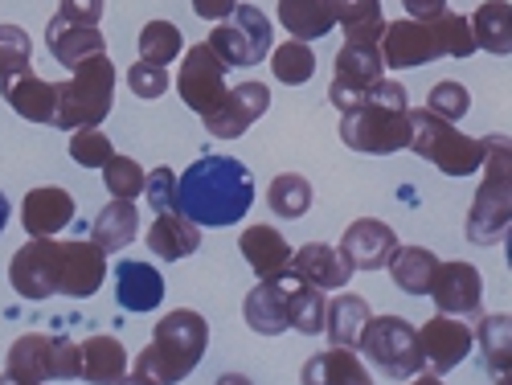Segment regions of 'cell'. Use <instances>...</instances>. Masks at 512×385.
Masks as SVG:
<instances>
[{"mask_svg": "<svg viewBox=\"0 0 512 385\" xmlns=\"http://www.w3.org/2000/svg\"><path fill=\"white\" fill-rule=\"evenodd\" d=\"M107 279V250H99L95 242H62L58 254V295L66 299H91Z\"/></svg>", "mask_w": 512, "mask_h": 385, "instance_id": "9a60e30c", "label": "cell"}, {"mask_svg": "<svg viewBox=\"0 0 512 385\" xmlns=\"http://www.w3.org/2000/svg\"><path fill=\"white\" fill-rule=\"evenodd\" d=\"M254 205V177L234 156H201L177 177V213L193 226H238Z\"/></svg>", "mask_w": 512, "mask_h": 385, "instance_id": "6da1fadb", "label": "cell"}, {"mask_svg": "<svg viewBox=\"0 0 512 385\" xmlns=\"http://www.w3.org/2000/svg\"><path fill=\"white\" fill-rule=\"evenodd\" d=\"M476 41L463 13L443 9L439 17H402L386 21L381 33V62L386 70H418L435 58H472Z\"/></svg>", "mask_w": 512, "mask_h": 385, "instance_id": "7a4b0ae2", "label": "cell"}, {"mask_svg": "<svg viewBox=\"0 0 512 385\" xmlns=\"http://www.w3.org/2000/svg\"><path fill=\"white\" fill-rule=\"evenodd\" d=\"M58 238H29L9 263V283L25 299H50L58 295Z\"/></svg>", "mask_w": 512, "mask_h": 385, "instance_id": "4fadbf2b", "label": "cell"}, {"mask_svg": "<svg viewBox=\"0 0 512 385\" xmlns=\"http://www.w3.org/2000/svg\"><path fill=\"white\" fill-rule=\"evenodd\" d=\"M406 385H443V377H435V373H426V369H422V373H414Z\"/></svg>", "mask_w": 512, "mask_h": 385, "instance_id": "681fc988", "label": "cell"}, {"mask_svg": "<svg viewBox=\"0 0 512 385\" xmlns=\"http://www.w3.org/2000/svg\"><path fill=\"white\" fill-rule=\"evenodd\" d=\"M476 345V332L472 324H463L459 316H431L422 328H418V349H422V369L435 373V377H447L467 353Z\"/></svg>", "mask_w": 512, "mask_h": 385, "instance_id": "7c38bea8", "label": "cell"}, {"mask_svg": "<svg viewBox=\"0 0 512 385\" xmlns=\"http://www.w3.org/2000/svg\"><path fill=\"white\" fill-rule=\"evenodd\" d=\"M279 25L295 41H316L332 33V9L328 0H279Z\"/></svg>", "mask_w": 512, "mask_h": 385, "instance_id": "836d02e7", "label": "cell"}, {"mask_svg": "<svg viewBox=\"0 0 512 385\" xmlns=\"http://www.w3.org/2000/svg\"><path fill=\"white\" fill-rule=\"evenodd\" d=\"M103 9H107L103 0H58V17L78 21V25H99Z\"/></svg>", "mask_w": 512, "mask_h": 385, "instance_id": "bcb514c9", "label": "cell"}, {"mask_svg": "<svg viewBox=\"0 0 512 385\" xmlns=\"http://www.w3.org/2000/svg\"><path fill=\"white\" fill-rule=\"evenodd\" d=\"M361 361H373V369L390 381H410L422 373V349H418V328L402 316H369L361 340H357Z\"/></svg>", "mask_w": 512, "mask_h": 385, "instance_id": "ba28073f", "label": "cell"}, {"mask_svg": "<svg viewBox=\"0 0 512 385\" xmlns=\"http://www.w3.org/2000/svg\"><path fill=\"white\" fill-rule=\"evenodd\" d=\"M127 349L119 336H87L78 345V377L91 381V385H115L127 373Z\"/></svg>", "mask_w": 512, "mask_h": 385, "instance_id": "d4e9b609", "label": "cell"}, {"mask_svg": "<svg viewBox=\"0 0 512 385\" xmlns=\"http://www.w3.org/2000/svg\"><path fill=\"white\" fill-rule=\"evenodd\" d=\"M291 275L304 279V283H312V287H320V291H345L357 271H353V263H349L336 246H328V242H308V246H300V250H291Z\"/></svg>", "mask_w": 512, "mask_h": 385, "instance_id": "ac0fdd59", "label": "cell"}, {"mask_svg": "<svg viewBox=\"0 0 512 385\" xmlns=\"http://www.w3.org/2000/svg\"><path fill=\"white\" fill-rule=\"evenodd\" d=\"M324 308H328V299L320 287L287 275V328L291 332H304V336L324 332Z\"/></svg>", "mask_w": 512, "mask_h": 385, "instance_id": "d6a6232c", "label": "cell"}, {"mask_svg": "<svg viewBox=\"0 0 512 385\" xmlns=\"http://www.w3.org/2000/svg\"><path fill=\"white\" fill-rule=\"evenodd\" d=\"M336 82H377L386 78V62H381V46H340L336 54Z\"/></svg>", "mask_w": 512, "mask_h": 385, "instance_id": "74e56055", "label": "cell"}, {"mask_svg": "<svg viewBox=\"0 0 512 385\" xmlns=\"http://www.w3.org/2000/svg\"><path fill=\"white\" fill-rule=\"evenodd\" d=\"M369 304H365V295H336L328 299V308H324V332L336 349H357V340L369 324Z\"/></svg>", "mask_w": 512, "mask_h": 385, "instance_id": "f1b7e54d", "label": "cell"}, {"mask_svg": "<svg viewBox=\"0 0 512 385\" xmlns=\"http://www.w3.org/2000/svg\"><path fill=\"white\" fill-rule=\"evenodd\" d=\"M394 250H398V234L377 218H357L340 238V254L353 263V271H386Z\"/></svg>", "mask_w": 512, "mask_h": 385, "instance_id": "e0dca14e", "label": "cell"}, {"mask_svg": "<svg viewBox=\"0 0 512 385\" xmlns=\"http://www.w3.org/2000/svg\"><path fill=\"white\" fill-rule=\"evenodd\" d=\"M406 119H410L406 148L418 152L426 164H435L439 173H447V177H472V173H480V164H484V140L463 136L455 123L431 115L426 107H410Z\"/></svg>", "mask_w": 512, "mask_h": 385, "instance_id": "8992f818", "label": "cell"}, {"mask_svg": "<svg viewBox=\"0 0 512 385\" xmlns=\"http://www.w3.org/2000/svg\"><path fill=\"white\" fill-rule=\"evenodd\" d=\"M156 213H168L177 209V173L173 168H152V173H144V193H140Z\"/></svg>", "mask_w": 512, "mask_h": 385, "instance_id": "ee69618b", "label": "cell"}, {"mask_svg": "<svg viewBox=\"0 0 512 385\" xmlns=\"http://www.w3.org/2000/svg\"><path fill=\"white\" fill-rule=\"evenodd\" d=\"M218 385H254L250 377H242V373H222L218 377Z\"/></svg>", "mask_w": 512, "mask_h": 385, "instance_id": "f907efd6", "label": "cell"}, {"mask_svg": "<svg viewBox=\"0 0 512 385\" xmlns=\"http://www.w3.org/2000/svg\"><path fill=\"white\" fill-rule=\"evenodd\" d=\"M5 226H9V197L0 193V234H5Z\"/></svg>", "mask_w": 512, "mask_h": 385, "instance_id": "816d5d0a", "label": "cell"}, {"mask_svg": "<svg viewBox=\"0 0 512 385\" xmlns=\"http://www.w3.org/2000/svg\"><path fill=\"white\" fill-rule=\"evenodd\" d=\"M238 250H242L246 267L259 275V279H279V275L291 271V246H287V238H283L279 230H271V226H246Z\"/></svg>", "mask_w": 512, "mask_h": 385, "instance_id": "603a6c76", "label": "cell"}, {"mask_svg": "<svg viewBox=\"0 0 512 385\" xmlns=\"http://www.w3.org/2000/svg\"><path fill=\"white\" fill-rule=\"evenodd\" d=\"M332 21L345 29V46H381L386 17H381V0H328Z\"/></svg>", "mask_w": 512, "mask_h": 385, "instance_id": "83f0119b", "label": "cell"}, {"mask_svg": "<svg viewBox=\"0 0 512 385\" xmlns=\"http://www.w3.org/2000/svg\"><path fill=\"white\" fill-rule=\"evenodd\" d=\"M54 91H58L54 127H62V132L99 127L111 115V107H115V66H111V54H95L82 66H74L66 82H54Z\"/></svg>", "mask_w": 512, "mask_h": 385, "instance_id": "5b68a950", "label": "cell"}, {"mask_svg": "<svg viewBox=\"0 0 512 385\" xmlns=\"http://www.w3.org/2000/svg\"><path fill=\"white\" fill-rule=\"evenodd\" d=\"M271 70H275V82H283V87H304V82H312L316 74V54L308 50V41H283V46H275L271 54Z\"/></svg>", "mask_w": 512, "mask_h": 385, "instance_id": "d590c367", "label": "cell"}, {"mask_svg": "<svg viewBox=\"0 0 512 385\" xmlns=\"http://www.w3.org/2000/svg\"><path fill=\"white\" fill-rule=\"evenodd\" d=\"M127 87H132L136 99L152 103L168 91V70L164 66H152V62H136L132 70H127Z\"/></svg>", "mask_w": 512, "mask_h": 385, "instance_id": "f6af8a7d", "label": "cell"}, {"mask_svg": "<svg viewBox=\"0 0 512 385\" xmlns=\"http://www.w3.org/2000/svg\"><path fill=\"white\" fill-rule=\"evenodd\" d=\"M46 46H50V54L66 70L82 66V62L95 58V54H107V41H103L99 25H78V21H66V17H54L46 25Z\"/></svg>", "mask_w": 512, "mask_h": 385, "instance_id": "44dd1931", "label": "cell"}, {"mask_svg": "<svg viewBox=\"0 0 512 385\" xmlns=\"http://www.w3.org/2000/svg\"><path fill=\"white\" fill-rule=\"evenodd\" d=\"M70 156L78 160V168H103L115 152L99 127H78V132H70Z\"/></svg>", "mask_w": 512, "mask_h": 385, "instance_id": "7bdbcfd3", "label": "cell"}, {"mask_svg": "<svg viewBox=\"0 0 512 385\" xmlns=\"http://www.w3.org/2000/svg\"><path fill=\"white\" fill-rule=\"evenodd\" d=\"M287 275H291V271H287ZM287 275H279V279H259V287L246 295L242 316H246V324L259 332V336H279V332H287Z\"/></svg>", "mask_w": 512, "mask_h": 385, "instance_id": "cb8c5ba5", "label": "cell"}, {"mask_svg": "<svg viewBox=\"0 0 512 385\" xmlns=\"http://www.w3.org/2000/svg\"><path fill=\"white\" fill-rule=\"evenodd\" d=\"M205 345H209L205 316L193 308H177L152 328V340L140 349V357L127 365V373H136L148 385H177L201 365Z\"/></svg>", "mask_w": 512, "mask_h": 385, "instance_id": "3957f363", "label": "cell"}, {"mask_svg": "<svg viewBox=\"0 0 512 385\" xmlns=\"http://www.w3.org/2000/svg\"><path fill=\"white\" fill-rule=\"evenodd\" d=\"M181 50H185V37L173 21H148L140 29V62L168 66V62H177Z\"/></svg>", "mask_w": 512, "mask_h": 385, "instance_id": "f35d334b", "label": "cell"}, {"mask_svg": "<svg viewBox=\"0 0 512 385\" xmlns=\"http://www.w3.org/2000/svg\"><path fill=\"white\" fill-rule=\"evenodd\" d=\"M205 46L222 58L226 70H242V66H259L271 54V21L263 9L254 5H238L226 21L213 25Z\"/></svg>", "mask_w": 512, "mask_h": 385, "instance_id": "30bf717a", "label": "cell"}, {"mask_svg": "<svg viewBox=\"0 0 512 385\" xmlns=\"http://www.w3.org/2000/svg\"><path fill=\"white\" fill-rule=\"evenodd\" d=\"M467 25H472L476 50H488L496 58L512 54V5H508V0H484Z\"/></svg>", "mask_w": 512, "mask_h": 385, "instance_id": "f546056e", "label": "cell"}, {"mask_svg": "<svg viewBox=\"0 0 512 385\" xmlns=\"http://www.w3.org/2000/svg\"><path fill=\"white\" fill-rule=\"evenodd\" d=\"M115 299L123 312H156L164 299V279L152 263L127 259L115 267Z\"/></svg>", "mask_w": 512, "mask_h": 385, "instance_id": "7402d4cb", "label": "cell"}, {"mask_svg": "<svg viewBox=\"0 0 512 385\" xmlns=\"http://www.w3.org/2000/svg\"><path fill=\"white\" fill-rule=\"evenodd\" d=\"M300 385H373L357 349H324L300 369Z\"/></svg>", "mask_w": 512, "mask_h": 385, "instance_id": "484cf974", "label": "cell"}, {"mask_svg": "<svg viewBox=\"0 0 512 385\" xmlns=\"http://www.w3.org/2000/svg\"><path fill=\"white\" fill-rule=\"evenodd\" d=\"M201 246V226H193L185 213L168 209V213H156V222L148 226V250L164 263H181Z\"/></svg>", "mask_w": 512, "mask_h": 385, "instance_id": "4316f807", "label": "cell"}, {"mask_svg": "<svg viewBox=\"0 0 512 385\" xmlns=\"http://www.w3.org/2000/svg\"><path fill=\"white\" fill-rule=\"evenodd\" d=\"M386 271H390V279H394L398 291H406V295H426V291H431L435 271H439V259H435V254L426 250V246H398L394 259L386 263Z\"/></svg>", "mask_w": 512, "mask_h": 385, "instance_id": "1f68e13d", "label": "cell"}, {"mask_svg": "<svg viewBox=\"0 0 512 385\" xmlns=\"http://www.w3.org/2000/svg\"><path fill=\"white\" fill-rule=\"evenodd\" d=\"M103 185L111 197L119 201H136L144 193V168L132 160V156H111L103 164Z\"/></svg>", "mask_w": 512, "mask_h": 385, "instance_id": "ab89813d", "label": "cell"}, {"mask_svg": "<svg viewBox=\"0 0 512 385\" xmlns=\"http://www.w3.org/2000/svg\"><path fill=\"white\" fill-rule=\"evenodd\" d=\"M136 234H140V213H136V201H111V205H103L99 209V218H95V226H91V242L99 246V250H123V246H132L136 242Z\"/></svg>", "mask_w": 512, "mask_h": 385, "instance_id": "4dcf8cb0", "label": "cell"}, {"mask_svg": "<svg viewBox=\"0 0 512 385\" xmlns=\"http://www.w3.org/2000/svg\"><path fill=\"white\" fill-rule=\"evenodd\" d=\"M115 385H148V381H140V377H136V373H123V377H119V381H115Z\"/></svg>", "mask_w": 512, "mask_h": 385, "instance_id": "f5cc1de1", "label": "cell"}, {"mask_svg": "<svg viewBox=\"0 0 512 385\" xmlns=\"http://www.w3.org/2000/svg\"><path fill=\"white\" fill-rule=\"evenodd\" d=\"M0 385H21V381H13V377H0Z\"/></svg>", "mask_w": 512, "mask_h": 385, "instance_id": "db71d44e", "label": "cell"}, {"mask_svg": "<svg viewBox=\"0 0 512 385\" xmlns=\"http://www.w3.org/2000/svg\"><path fill=\"white\" fill-rule=\"evenodd\" d=\"M0 95H5V103H9L21 119H29V123H54L58 91H54V82L37 78L33 70L9 74L5 82H0Z\"/></svg>", "mask_w": 512, "mask_h": 385, "instance_id": "ffe728a7", "label": "cell"}, {"mask_svg": "<svg viewBox=\"0 0 512 385\" xmlns=\"http://www.w3.org/2000/svg\"><path fill=\"white\" fill-rule=\"evenodd\" d=\"M435 308L443 316H480V304H484V279L472 263H439L435 279H431V291Z\"/></svg>", "mask_w": 512, "mask_h": 385, "instance_id": "2e32d148", "label": "cell"}, {"mask_svg": "<svg viewBox=\"0 0 512 385\" xmlns=\"http://www.w3.org/2000/svg\"><path fill=\"white\" fill-rule=\"evenodd\" d=\"M74 222V197L58 185H41L25 193L21 205V226L29 238H58Z\"/></svg>", "mask_w": 512, "mask_h": 385, "instance_id": "d6986e66", "label": "cell"}, {"mask_svg": "<svg viewBox=\"0 0 512 385\" xmlns=\"http://www.w3.org/2000/svg\"><path fill=\"white\" fill-rule=\"evenodd\" d=\"M33 58V41L21 25H0V82L9 74H21V70H33L29 66Z\"/></svg>", "mask_w": 512, "mask_h": 385, "instance_id": "60d3db41", "label": "cell"}, {"mask_svg": "<svg viewBox=\"0 0 512 385\" xmlns=\"http://www.w3.org/2000/svg\"><path fill=\"white\" fill-rule=\"evenodd\" d=\"M5 373L21 385L70 381L78 377V345L70 336H46V332L17 336L5 357Z\"/></svg>", "mask_w": 512, "mask_h": 385, "instance_id": "9c48e42d", "label": "cell"}, {"mask_svg": "<svg viewBox=\"0 0 512 385\" xmlns=\"http://www.w3.org/2000/svg\"><path fill=\"white\" fill-rule=\"evenodd\" d=\"M480 345H484V357H488V369L500 385H508V369H512V320L500 312V316H484L480 320Z\"/></svg>", "mask_w": 512, "mask_h": 385, "instance_id": "e575fe53", "label": "cell"}, {"mask_svg": "<svg viewBox=\"0 0 512 385\" xmlns=\"http://www.w3.org/2000/svg\"><path fill=\"white\" fill-rule=\"evenodd\" d=\"M312 201H316V193H312L308 177H300V173H279L267 189V205L275 218H304Z\"/></svg>", "mask_w": 512, "mask_h": 385, "instance_id": "8d00e7d4", "label": "cell"}, {"mask_svg": "<svg viewBox=\"0 0 512 385\" xmlns=\"http://www.w3.org/2000/svg\"><path fill=\"white\" fill-rule=\"evenodd\" d=\"M426 111L447 119V123H459L467 111H472V95H467L463 82H451V78L447 82H435L431 95H426Z\"/></svg>", "mask_w": 512, "mask_h": 385, "instance_id": "b9f144b4", "label": "cell"}, {"mask_svg": "<svg viewBox=\"0 0 512 385\" xmlns=\"http://www.w3.org/2000/svg\"><path fill=\"white\" fill-rule=\"evenodd\" d=\"M234 9H238V0H193V13H197L201 21H213V25L226 21Z\"/></svg>", "mask_w": 512, "mask_h": 385, "instance_id": "7dc6e473", "label": "cell"}, {"mask_svg": "<svg viewBox=\"0 0 512 385\" xmlns=\"http://www.w3.org/2000/svg\"><path fill=\"white\" fill-rule=\"evenodd\" d=\"M410 103H381L369 99L353 111H340V144L365 152V156H390L402 152L410 140Z\"/></svg>", "mask_w": 512, "mask_h": 385, "instance_id": "52a82bcc", "label": "cell"}, {"mask_svg": "<svg viewBox=\"0 0 512 385\" xmlns=\"http://www.w3.org/2000/svg\"><path fill=\"white\" fill-rule=\"evenodd\" d=\"M267 107H271L267 82H238V87H230L226 99L213 107L201 123H205V132H209V136L238 140V136H246L250 127L267 115Z\"/></svg>", "mask_w": 512, "mask_h": 385, "instance_id": "5bb4252c", "label": "cell"}, {"mask_svg": "<svg viewBox=\"0 0 512 385\" xmlns=\"http://www.w3.org/2000/svg\"><path fill=\"white\" fill-rule=\"evenodd\" d=\"M226 91H230V87H226V66H222V58L201 41V46H193V50L185 54V62H181V70H177V95L185 99L189 111H197V115L205 119L213 107L226 99Z\"/></svg>", "mask_w": 512, "mask_h": 385, "instance_id": "8fae6325", "label": "cell"}, {"mask_svg": "<svg viewBox=\"0 0 512 385\" xmlns=\"http://www.w3.org/2000/svg\"><path fill=\"white\" fill-rule=\"evenodd\" d=\"M480 189L467 213V238L476 246H500L512 226V148L508 136L484 140V164H480Z\"/></svg>", "mask_w": 512, "mask_h": 385, "instance_id": "277c9868", "label": "cell"}, {"mask_svg": "<svg viewBox=\"0 0 512 385\" xmlns=\"http://www.w3.org/2000/svg\"><path fill=\"white\" fill-rule=\"evenodd\" d=\"M410 17H439L447 9V0H402Z\"/></svg>", "mask_w": 512, "mask_h": 385, "instance_id": "c3c4849f", "label": "cell"}]
</instances>
